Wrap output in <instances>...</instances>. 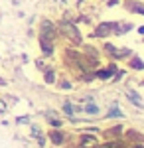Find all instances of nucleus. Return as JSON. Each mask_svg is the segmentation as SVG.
<instances>
[{"label": "nucleus", "instance_id": "39448f33", "mask_svg": "<svg viewBox=\"0 0 144 148\" xmlns=\"http://www.w3.org/2000/svg\"><path fill=\"white\" fill-rule=\"evenodd\" d=\"M83 111H85V113H89V114H97V113H99V107H97V105H87Z\"/></svg>", "mask_w": 144, "mask_h": 148}, {"label": "nucleus", "instance_id": "0eeeda50", "mask_svg": "<svg viewBox=\"0 0 144 148\" xmlns=\"http://www.w3.org/2000/svg\"><path fill=\"white\" fill-rule=\"evenodd\" d=\"M130 67H134V69H144V63L138 59V57H134L132 61H130Z\"/></svg>", "mask_w": 144, "mask_h": 148}, {"label": "nucleus", "instance_id": "7ed1b4c3", "mask_svg": "<svg viewBox=\"0 0 144 148\" xmlns=\"http://www.w3.org/2000/svg\"><path fill=\"white\" fill-rule=\"evenodd\" d=\"M97 138L95 136H89V134H85V136H81V146L83 148H95L97 146Z\"/></svg>", "mask_w": 144, "mask_h": 148}, {"label": "nucleus", "instance_id": "9b49d317", "mask_svg": "<svg viewBox=\"0 0 144 148\" xmlns=\"http://www.w3.org/2000/svg\"><path fill=\"white\" fill-rule=\"evenodd\" d=\"M2 111H6V105H2V103H0V113H2Z\"/></svg>", "mask_w": 144, "mask_h": 148}, {"label": "nucleus", "instance_id": "9d476101", "mask_svg": "<svg viewBox=\"0 0 144 148\" xmlns=\"http://www.w3.org/2000/svg\"><path fill=\"white\" fill-rule=\"evenodd\" d=\"M109 116H122V113L119 111V109H111V113H109Z\"/></svg>", "mask_w": 144, "mask_h": 148}, {"label": "nucleus", "instance_id": "20e7f679", "mask_svg": "<svg viewBox=\"0 0 144 148\" xmlns=\"http://www.w3.org/2000/svg\"><path fill=\"white\" fill-rule=\"evenodd\" d=\"M128 99H130V101H132L134 105H136V107H140V109L144 107V103H142V99L138 97V93H134V91H128Z\"/></svg>", "mask_w": 144, "mask_h": 148}, {"label": "nucleus", "instance_id": "f257e3e1", "mask_svg": "<svg viewBox=\"0 0 144 148\" xmlns=\"http://www.w3.org/2000/svg\"><path fill=\"white\" fill-rule=\"evenodd\" d=\"M63 34L69 36L75 44H79V42H81V36H79L77 28H75V26H71V24H63Z\"/></svg>", "mask_w": 144, "mask_h": 148}, {"label": "nucleus", "instance_id": "1a4fd4ad", "mask_svg": "<svg viewBox=\"0 0 144 148\" xmlns=\"http://www.w3.org/2000/svg\"><path fill=\"white\" fill-rule=\"evenodd\" d=\"M45 81H47V83H51V81H56V73H53V71H49V73L45 75Z\"/></svg>", "mask_w": 144, "mask_h": 148}, {"label": "nucleus", "instance_id": "423d86ee", "mask_svg": "<svg viewBox=\"0 0 144 148\" xmlns=\"http://www.w3.org/2000/svg\"><path fill=\"white\" fill-rule=\"evenodd\" d=\"M51 140H53L56 144H61V142H63V134H61V132H51Z\"/></svg>", "mask_w": 144, "mask_h": 148}, {"label": "nucleus", "instance_id": "f03ea898", "mask_svg": "<svg viewBox=\"0 0 144 148\" xmlns=\"http://www.w3.org/2000/svg\"><path fill=\"white\" fill-rule=\"evenodd\" d=\"M51 36H53V24H49L45 20V22L42 24V40H49Z\"/></svg>", "mask_w": 144, "mask_h": 148}, {"label": "nucleus", "instance_id": "6e6552de", "mask_svg": "<svg viewBox=\"0 0 144 148\" xmlns=\"http://www.w3.org/2000/svg\"><path fill=\"white\" fill-rule=\"evenodd\" d=\"M63 113H65V114H73V107H71L69 103H65V105H63Z\"/></svg>", "mask_w": 144, "mask_h": 148}]
</instances>
